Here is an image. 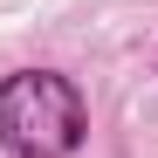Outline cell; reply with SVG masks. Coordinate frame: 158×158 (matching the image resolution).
Returning a JSON list of instances; mask_svg holds the SVG:
<instances>
[{
  "mask_svg": "<svg viewBox=\"0 0 158 158\" xmlns=\"http://www.w3.org/2000/svg\"><path fill=\"white\" fill-rule=\"evenodd\" d=\"M83 96H76L69 76H48V69H21L0 83V144L14 158H69L83 144Z\"/></svg>",
  "mask_w": 158,
  "mask_h": 158,
  "instance_id": "obj_1",
  "label": "cell"
}]
</instances>
